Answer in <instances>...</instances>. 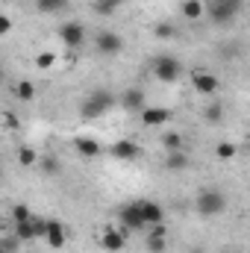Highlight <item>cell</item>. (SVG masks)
<instances>
[{"mask_svg":"<svg viewBox=\"0 0 250 253\" xmlns=\"http://www.w3.org/2000/svg\"><path fill=\"white\" fill-rule=\"evenodd\" d=\"M115 103H118V97H115L109 88H94V91L83 100V106H80V118H83V121H97V118H103Z\"/></svg>","mask_w":250,"mask_h":253,"instance_id":"6da1fadb","label":"cell"},{"mask_svg":"<svg viewBox=\"0 0 250 253\" xmlns=\"http://www.w3.org/2000/svg\"><path fill=\"white\" fill-rule=\"evenodd\" d=\"M245 3H248V0H206V15H209L212 24L230 27V24L242 15Z\"/></svg>","mask_w":250,"mask_h":253,"instance_id":"7a4b0ae2","label":"cell"},{"mask_svg":"<svg viewBox=\"0 0 250 253\" xmlns=\"http://www.w3.org/2000/svg\"><path fill=\"white\" fill-rule=\"evenodd\" d=\"M194 206H197V212L203 218H215V215H221L227 209V197H224V191H218V189H200Z\"/></svg>","mask_w":250,"mask_h":253,"instance_id":"3957f363","label":"cell"},{"mask_svg":"<svg viewBox=\"0 0 250 253\" xmlns=\"http://www.w3.org/2000/svg\"><path fill=\"white\" fill-rule=\"evenodd\" d=\"M150 71H153V77H156L159 83L171 85V83H177V80H180V74H183V62H180V59H174V56H168V53H162V56H156V59H153Z\"/></svg>","mask_w":250,"mask_h":253,"instance_id":"277c9868","label":"cell"},{"mask_svg":"<svg viewBox=\"0 0 250 253\" xmlns=\"http://www.w3.org/2000/svg\"><path fill=\"white\" fill-rule=\"evenodd\" d=\"M94 50L100 56H118L124 50V39L115 33V30H97L94 36Z\"/></svg>","mask_w":250,"mask_h":253,"instance_id":"5b68a950","label":"cell"},{"mask_svg":"<svg viewBox=\"0 0 250 253\" xmlns=\"http://www.w3.org/2000/svg\"><path fill=\"white\" fill-rule=\"evenodd\" d=\"M191 88L203 97H212L218 88H221V80L212 74V71H203V68H194L191 71Z\"/></svg>","mask_w":250,"mask_h":253,"instance_id":"8992f818","label":"cell"},{"mask_svg":"<svg viewBox=\"0 0 250 253\" xmlns=\"http://www.w3.org/2000/svg\"><path fill=\"white\" fill-rule=\"evenodd\" d=\"M59 39H62V44L68 50H77V47L85 44V27L80 21H65L59 27Z\"/></svg>","mask_w":250,"mask_h":253,"instance_id":"52a82bcc","label":"cell"},{"mask_svg":"<svg viewBox=\"0 0 250 253\" xmlns=\"http://www.w3.org/2000/svg\"><path fill=\"white\" fill-rule=\"evenodd\" d=\"M100 248L109 253H118L126 248V233L124 230H118V227H112V224H106L103 227V233H100Z\"/></svg>","mask_w":250,"mask_h":253,"instance_id":"ba28073f","label":"cell"},{"mask_svg":"<svg viewBox=\"0 0 250 253\" xmlns=\"http://www.w3.org/2000/svg\"><path fill=\"white\" fill-rule=\"evenodd\" d=\"M118 221L124 224V230H144V218H141V209H138V200H132V203H124L121 209H118Z\"/></svg>","mask_w":250,"mask_h":253,"instance_id":"9c48e42d","label":"cell"},{"mask_svg":"<svg viewBox=\"0 0 250 253\" xmlns=\"http://www.w3.org/2000/svg\"><path fill=\"white\" fill-rule=\"evenodd\" d=\"M42 242H47L53 251H62L65 242H68V230H65L62 221H56V218H47V230H44V239Z\"/></svg>","mask_w":250,"mask_h":253,"instance_id":"30bf717a","label":"cell"},{"mask_svg":"<svg viewBox=\"0 0 250 253\" xmlns=\"http://www.w3.org/2000/svg\"><path fill=\"white\" fill-rule=\"evenodd\" d=\"M109 153H112L115 159H121V162H132V159H138L141 147H138V141H132V138H121V141H115V144L109 147Z\"/></svg>","mask_w":250,"mask_h":253,"instance_id":"8fae6325","label":"cell"},{"mask_svg":"<svg viewBox=\"0 0 250 253\" xmlns=\"http://www.w3.org/2000/svg\"><path fill=\"white\" fill-rule=\"evenodd\" d=\"M138 209H141V218H144V227H156L165 221V209L156 203V200H138Z\"/></svg>","mask_w":250,"mask_h":253,"instance_id":"7c38bea8","label":"cell"},{"mask_svg":"<svg viewBox=\"0 0 250 253\" xmlns=\"http://www.w3.org/2000/svg\"><path fill=\"white\" fill-rule=\"evenodd\" d=\"M171 121V109H162V106H144L141 109V124L144 126H165Z\"/></svg>","mask_w":250,"mask_h":253,"instance_id":"4fadbf2b","label":"cell"},{"mask_svg":"<svg viewBox=\"0 0 250 253\" xmlns=\"http://www.w3.org/2000/svg\"><path fill=\"white\" fill-rule=\"evenodd\" d=\"M12 94H15V100H18V103H30V100H36L39 88H36V83H33V80L21 77V80H15V85H12Z\"/></svg>","mask_w":250,"mask_h":253,"instance_id":"5bb4252c","label":"cell"},{"mask_svg":"<svg viewBox=\"0 0 250 253\" xmlns=\"http://www.w3.org/2000/svg\"><path fill=\"white\" fill-rule=\"evenodd\" d=\"M74 147H77V153L80 156H85V159H94L103 147H100V141L97 138H88V135H80V138H74Z\"/></svg>","mask_w":250,"mask_h":253,"instance_id":"9a60e30c","label":"cell"},{"mask_svg":"<svg viewBox=\"0 0 250 253\" xmlns=\"http://www.w3.org/2000/svg\"><path fill=\"white\" fill-rule=\"evenodd\" d=\"M36 168H39V174H44V177H56V174L62 171V162H59L53 153H39Z\"/></svg>","mask_w":250,"mask_h":253,"instance_id":"2e32d148","label":"cell"},{"mask_svg":"<svg viewBox=\"0 0 250 253\" xmlns=\"http://www.w3.org/2000/svg\"><path fill=\"white\" fill-rule=\"evenodd\" d=\"M180 12L186 21H200L206 15V0H180Z\"/></svg>","mask_w":250,"mask_h":253,"instance_id":"e0dca14e","label":"cell"},{"mask_svg":"<svg viewBox=\"0 0 250 253\" xmlns=\"http://www.w3.org/2000/svg\"><path fill=\"white\" fill-rule=\"evenodd\" d=\"M165 248H168L165 227H162V224H156V227H153V233L147 236V253H165Z\"/></svg>","mask_w":250,"mask_h":253,"instance_id":"ac0fdd59","label":"cell"},{"mask_svg":"<svg viewBox=\"0 0 250 253\" xmlns=\"http://www.w3.org/2000/svg\"><path fill=\"white\" fill-rule=\"evenodd\" d=\"M118 103L124 109H144V91L141 88H126L124 94L118 97Z\"/></svg>","mask_w":250,"mask_h":253,"instance_id":"d6986e66","label":"cell"},{"mask_svg":"<svg viewBox=\"0 0 250 253\" xmlns=\"http://www.w3.org/2000/svg\"><path fill=\"white\" fill-rule=\"evenodd\" d=\"M165 168H168V171H186L188 168V153L186 150H168V153H165Z\"/></svg>","mask_w":250,"mask_h":253,"instance_id":"ffe728a7","label":"cell"},{"mask_svg":"<svg viewBox=\"0 0 250 253\" xmlns=\"http://www.w3.org/2000/svg\"><path fill=\"white\" fill-rule=\"evenodd\" d=\"M162 147H165V153H168V150H186V138H183V132L168 129V132L162 135Z\"/></svg>","mask_w":250,"mask_h":253,"instance_id":"44dd1931","label":"cell"},{"mask_svg":"<svg viewBox=\"0 0 250 253\" xmlns=\"http://www.w3.org/2000/svg\"><path fill=\"white\" fill-rule=\"evenodd\" d=\"M71 0H36V9L42 15H56V12H65Z\"/></svg>","mask_w":250,"mask_h":253,"instance_id":"7402d4cb","label":"cell"},{"mask_svg":"<svg viewBox=\"0 0 250 253\" xmlns=\"http://www.w3.org/2000/svg\"><path fill=\"white\" fill-rule=\"evenodd\" d=\"M36 162H39V150L36 147H30V144L18 147V165L21 168H36Z\"/></svg>","mask_w":250,"mask_h":253,"instance_id":"603a6c76","label":"cell"},{"mask_svg":"<svg viewBox=\"0 0 250 253\" xmlns=\"http://www.w3.org/2000/svg\"><path fill=\"white\" fill-rule=\"evenodd\" d=\"M30 218H33V215H30ZM12 236H15L21 245H27V242H36V236H33V224H30V221L12 224Z\"/></svg>","mask_w":250,"mask_h":253,"instance_id":"cb8c5ba5","label":"cell"},{"mask_svg":"<svg viewBox=\"0 0 250 253\" xmlns=\"http://www.w3.org/2000/svg\"><path fill=\"white\" fill-rule=\"evenodd\" d=\"M221 118H224V106H221V103H206V106H203V121L218 124Z\"/></svg>","mask_w":250,"mask_h":253,"instance_id":"d4e9b609","label":"cell"},{"mask_svg":"<svg viewBox=\"0 0 250 253\" xmlns=\"http://www.w3.org/2000/svg\"><path fill=\"white\" fill-rule=\"evenodd\" d=\"M30 206L27 203H15L12 206V212H9V224H21V221H30Z\"/></svg>","mask_w":250,"mask_h":253,"instance_id":"484cf974","label":"cell"},{"mask_svg":"<svg viewBox=\"0 0 250 253\" xmlns=\"http://www.w3.org/2000/svg\"><path fill=\"white\" fill-rule=\"evenodd\" d=\"M121 6V0H94V12L97 15H115Z\"/></svg>","mask_w":250,"mask_h":253,"instance_id":"4316f807","label":"cell"},{"mask_svg":"<svg viewBox=\"0 0 250 253\" xmlns=\"http://www.w3.org/2000/svg\"><path fill=\"white\" fill-rule=\"evenodd\" d=\"M236 153H239V147L233 141H218V147H215V156L218 159H233Z\"/></svg>","mask_w":250,"mask_h":253,"instance_id":"83f0119b","label":"cell"},{"mask_svg":"<svg viewBox=\"0 0 250 253\" xmlns=\"http://www.w3.org/2000/svg\"><path fill=\"white\" fill-rule=\"evenodd\" d=\"M174 33H177V30H174L171 21H159V24L153 27V36H156V39H174Z\"/></svg>","mask_w":250,"mask_h":253,"instance_id":"f1b7e54d","label":"cell"},{"mask_svg":"<svg viewBox=\"0 0 250 253\" xmlns=\"http://www.w3.org/2000/svg\"><path fill=\"white\" fill-rule=\"evenodd\" d=\"M30 224H33V236H36V242H42V239H44V230H47V218L33 215V218H30Z\"/></svg>","mask_w":250,"mask_h":253,"instance_id":"f546056e","label":"cell"},{"mask_svg":"<svg viewBox=\"0 0 250 253\" xmlns=\"http://www.w3.org/2000/svg\"><path fill=\"white\" fill-rule=\"evenodd\" d=\"M53 65H56V53H50V50H44V53L36 56V68H42V71H47Z\"/></svg>","mask_w":250,"mask_h":253,"instance_id":"4dcf8cb0","label":"cell"},{"mask_svg":"<svg viewBox=\"0 0 250 253\" xmlns=\"http://www.w3.org/2000/svg\"><path fill=\"white\" fill-rule=\"evenodd\" d=\"M0 251L3 253H18L21 251V242H18L15 236H3V239H0Z\"/></svg>","mask_w":250,"mask_h":253,"instance_id":"1f68e13d","label":"cell"},{"mask_svg":"<svg viewBox=\"0 0 250 253\" xmlns=\"http://www.w3.org/2000/svg\"><path fill=\"white\" fill-rule=\"evenodd\" d=\"M18 115H12V112H0V126L3 129H18Z\"/></svg>","mask_w":250,"mask_h":253,"instance_id":"d6a6232c","label":"cell"},{"mask_svg":"<svg viewBox=\"0 0 250 253\" xmlns=\"http://www.w3.org/2000/svg\"><path fill=\"white\" fill-rule=\"evenodd\" d=\"M12 27H15V24H12V18L0 12V39H3V36H9V33H12Z\"/></svg>","mask_w":250,"mask_h":253,"instance_id":"836d02e7","label":"cell"},{"mask_svg":"<svg viewBox=\"0 0 250 253\" xmlns=\"http://www.w3.org/2000/svg\"><path fill=\"white\" fill-rule=\"evenodd\" d=\"M6 227H9V218H6V215H3V209H0V233H3Z\"/></svg>","mask_w":250,"mask_h":253,"instance_id":"e575fe53","label":"cell"},{"mask_svg":"<svg viewBox=\"0 0 250 253\" xmlns=\"http://www.w3.org/2000/svg\"><path fill=\"white\" fill-rule=\"evenodd\" d=\"M3 80H6V71H3V65H0V85H3Z\"/></svg>","mask_w":250,"mask_h":253,"instance_id":"d590c367","label":"cell"},{"mask_svg":"<svg viewBox=\"0 0 250 253\" xmlns=\"http://www.w3.org/2000/svg\"><path fill=\"white\" fill-rule=\"evenodd\" d=\"M188 253H206V251H203V248H191Z\"/></svg>","mask_w":250,"mask_h":253,"instance_id":"8d00e7d4","label":"cell"},{"mask_svg":"<svg viewBox=\"0 0 250 253\" xmlns=\"http://www.w3.org/2000/svg\"><path fill=\"white\" fill-rule=\"evenodd\" d=\"M27 253H39V251H27Z\"/></svg>","mask_w":250,"mask_h":253,"instance_id":"74e56055","label":"cell"},{"mask_svg":"<svg viewBox=\"0 0 250 253\" xmlns=\"http://www.w3.org/2000/svg\"><path fill=\"white\" fill-rule=\"evenodd\" d=\"M0 253H3V251H0Z\"/></svg>","mask_w":250,"mask_h":253,"instance_id":"f35d334b","label":"cell"}]
</instances>
